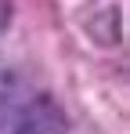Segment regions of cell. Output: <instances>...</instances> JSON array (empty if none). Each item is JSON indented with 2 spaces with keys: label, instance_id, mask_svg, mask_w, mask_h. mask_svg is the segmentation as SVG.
<instances>
[{
  "label": "cell",
  "instance_id": "cell-1",
  "mask_svg": "<svg viewBox=\"0 0 130 134\" xmlns=\"http://www.w3.org/2000/svg\"><path fill=\"white\" fill-rule=\"evenodd\" d=\"M11 134H65V116L47 94L25 98V105H22Z\"/></svg>",
  "mask_w": 130,
  "mask_h": 134
},
{
  "label": "cell",
  "instance_id": "cell-2",
  "mask_svg": "<svg viewBox=\"0 0 130 134\" xmlns=\"http://www.w3.org/2000/svg\"><path fill=\"white\" fill-rule=\"evenodd\" d=\"M22 105H25V87H22L18 72L0 62V134H11Z\"/></svg>",
  "mask_w": 130,
  "mask_h": 134
},
{
  "label": "cell",
  "instance_id": "cell-3",
  "mask_svg": "<svg viewBox=\"0 0 130 134\" xmlns=\"http://www.w3.org/2000/svg\"><path fill=\"white\" fill-rule=\"evenodd\" d=\"M0 7H4V4H0ZM4 18H7V15H0V25H4Z\"/></svg>",
  "mask_w": 130,
  "mask_h": 134
}]
</instances>
